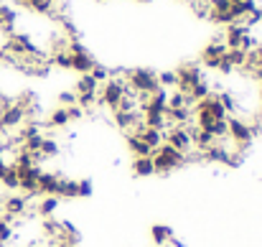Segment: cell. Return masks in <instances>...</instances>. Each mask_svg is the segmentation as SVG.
<instances>
[{
  "mask_svg": "<svg viewBox=\"0 0 262 247\" xmlns=\"http://www.w3.org/2000/svg\"><path fill=\"white\" fill-rule=\"evenodd\" d=\"M122 82L133 94H153L158 89V74L153 69H127Z\"/></svg>",
  "mask_w": 262,
  "mask_h": 247,
  "instance_id": "obj_1",
  "label": "cell"
},
{
  "mask_svg": "<svg viewBox=\"0 0 262 247\" xmlns=\"http://www.w3.org/2000/svg\"><path fill=\"white\" fill-rule=\"evenodd\" d=\"M150 161H153V166H156V173H168V171L181 168V166L186 163V156L163 143V146H158V148L150 153Z\"/></svg>",
  "mask_w": 262,
  "mask_h": 247,
  "instance_id": "obj_2",
  "label": "cell"
},
{
  "mask_svg": "<svg viewBox=\"0 0 262 247\" xmlns=\"http://www.w3.org/2000/svg\"><path fill=\"white\" fill-rule=\"evenodd\" d=\"M125 92H127V87L122 79H107V82L99 87V92H97V97H99V105H104V107H110L112 112L117 110V105H120V99L125 97Z\"/></svg>",
  "mask_w": 262,
  "mask_h": 247,
  "instance_id": "obj_3",
  "label": "cell"
},
{
  "mask_svg": "<svg viewBox=\"0 0 262 247\" xmlns=\"http://www.w3.org/2000/svg\"><path fill=\"white\" fill-rule=\"evenodd\" d=\"M176 79H178V87H176V89H181V92L188 94V89H191L193 84L201 82L204 74H201V67H199V64H181V67L176 69Z\"/></svg>",
  "mask_w": 262,
  "mask_h": 247,
  "instance_id": "obj_4",
  "label": "cell"
},
{
  "mask_svg": "<svg viewBox=\"0 0 262 247\" xmlns=\"http://www.w3.org/2000/svg\"><path fill=\"white\" fill-rule=\"evenodd\" d=\"M166 146L176 148L178 153H188L193 148V138L188 133V128H166Z\"/></svg>",
  "mask_w": 262,
  "mask_h": 247,
  "instance_id": "obj_5",
  "label": "cell"
},
{
  "mask_svg": "<svg viewBox=\"0 0 262 247\" xmlns=\"http://www.w3.org/2000/svg\"><path fill=\"white\" fill-rule=\"evenodd\" d=\"M224 54H227V44H224V38L219 36V38H214V41L201 51V64H204L206 69H216Z\"/></svg>",
  "mask_w": 262,
  "mask_h": 247,
  "instance_id": "obj_6",
  "label": "cell"
},
{
  "mask_svg": "<svg viewBox=\"0 0 262 247\" xmlns=\"http://www.w3.org/2000/svg\"><path fill=\"white\" fill-rule=\"evenodd\" d=\"M67 54H69V69H74L79 74H89L92 67L97 64L87 49H82V51H67Z\"/></svg>",
  "mask_w": 262,
  "mask_h": 247,
  "instance_id": "obj_7",
  "label": "cell"
},
{
  "mask_svg": "<svg viewBox=\"0 0 262 247\" xmlns=\"http://www.w3.org/2000/svg\"><path fill=\"white\" fill-rule=\"evenodd\" d=\"M247 33H250V28H247L245 23H229L222 38H224L227 49H239V46H242V41L247 38Z\"/></svg>",
  "mask_w": 262,
  "mask_h": 247,
  "instance_id": "obj_8",
  "label": "cell"
},
{
  "mask_svg": "<svg viewBox=\"0 0 262 247\" xmlns=\"http://www.w3.org/2000/svg\"><path fill=\"white\" fill-rule=\"evenodd\" d=\"M61 178H64V176H59V173L41 171V178H38V194H43V196H59Z\"/></svg>",
  "mask_w": 262,
  "mask_h": 247,
  "instance_id": "obj_9",
  "label": "cell"
},
{
  "mask_svg": "<svg viewBox=\"0 0 262 247\" xmlns=\"http://www.w3.org/2000/svg\"><path fill=\"white\" fill-rule=\"evenodd\" d=\"M125 138H127V148H130V153H133L135 158H140V156H150V153H153V151L145 146V140H143L140 133H125Z\"/></svg>",
  "mask_w": 262,
  "mask_h": 247,
  "instance_id": "obj_10",
  "label": "cell"
},
{
  "mask_svg": "<svg viewBox=\"0 0 262 247\" xmlns=\"http://www.w3.org/2000/svg\"><path fill=\"white\" fill-rule=\"evenodd\" d=\"M69 122H72V120H69L67 107H56V110H51V112H49V117H46V128H51V130L67 128Z\"/></svg>",
  "mask_w": 262,
  "mask_h": 247,
  "instance_id": "obj_11",
  "label": "cell"
},
{
  "mask_svg": "<svg viewBox=\"0 0 262 247\" xmlns=\"http://www.w3.org/2000/svg\"><path fill=\"white\" fill-rule=\"evenodd\" d=\"M59 204H61V199H59V196H43V199L33 207V212H36L38 217H43V219H46V217H54V212L59 209Z\"/></svg>",
  "mask_w": 262,
  "mask_h": 247,
  "instance_id": "obj_12",
  "label": "cell"
},
{
  "mask_svg": "<svg viewBox=\"0 0 262 247\" xmlns=\"http://www.w3.org/2000/svg\"><path fill=\"white\" fill-rule=\"evenodd\" d=\"M133 173L140 176V178H148L156 173V166L150 161V156H140V158H133Z\"/></svg>",
  "mask_w": 262,
  "mask_h": 247,
  "instance_id": "obj_13",
  "label": "cell"
},
{
  "mask_svg": "<svg viewBox=\"0 0 262 247\" xmlns=\"http://www.w3.org/2000/svg\"><path fill=\"white\" fill-rule=\"evenodd\" d=\"M140 135H143V140H145V146H148L150 151H156V148L163 146V140H166V133H163V130H156V128H143Z\"/></svg>",
  "mask_w": 262,
  "mask_h": 247,
  "instance_id": "obj_14",
  "label": "cell"
},
{
  "mask_svg": "<svg viewBox=\"0 0 262 247\" xmlns=\"http://www.w3.org/2000/svg\"><path fill=\"white\" fill-rule=\"evenodd\" d=\"M18 3L26 5L28 10H33V13H41V15L54 13V0H18Z\"/></svg>",
  "mask_w": 262,
  "mask_h": 247,
  "instance_id": "obj_15",
  "label": "cell"
},
{
  "mask_svg": "<svg viewBox=\"0 0 262 247\" xmlns=\"http://www.w3.org/2000/svg\"><path fill=\"white\" fill-rule=\"evenodd\" d=\"M150 237H153V242H156L158 247H166L168 245V240L173 237V230L166 227V224H156V227L150 230Z\"/></svg>",
  "mask_w": 262,
  "mask_h": 247,
  "instance_id": "obj_16",
  "label": "cell"
},
{
  "mask_svg": "<svg viewBox=\"0 0 262 247\" xmlns=\"http://www.w3.org/2000/svg\"><path fill=\"white\" fill-rule=\"evenodd\" d=\"M178 107H188V110H191L188 94L181 92V89H171V92H168V107H166V110H178Z\"/></svg>",
  "mask_w": 262,
  "mask_h": 247,
  "instance_id": "obj_17",
  "label": "cell"
},
{
  "mask_svg": "<svg viewBox=\"0 0 262 247\" xmlns=\"http://www.w3.org/2000/svg\"><path fill=\"white\" fill-rule=\"evenodd\" d=\"M74 196H79V181H74V178H61L59 199H74Z\"/></svg>",
  "mask_w": 262,
  "mask_h": 247,
  "instance_id": "obj_18",
  "label": "cell"
},
{
  "mask_svg": "<svg viewBox=\"0 0 262 247\" xmlns=\"http://www.w3.org/2000/svg\"><path fill=\"white\" fill-rule=\"evenodd\" d=\"M74 92L77 94H84V92H99V84L92 79V74H82L77 84H74Z\"/></svg>",
  "mask_w": 262,
  "mask_h": 247,
  "instance_id": "obj_19",
  "label": "cell"
},
{
  "mask_svg": "<svg viewBox=\"0 0 262 247\" xmlns=\"http://www.w3.org/2000/svg\"><path fill=\"white\" fill-rule=\"evenodd\" d=\"M224 56H227V61H229L234 69H242V67H245V61H247V54H245L242 49H227V54H224Z\"/></svg>",
  "mask_w": 262,
  "mask_h": 247,
  "instance_id": "obj_20",
  "label": "cell"
},
{
  "mask_svg": "<svg viewBox=\"0 0 262 247\" xmlns=\"http://www.w3.org/2000/svg\"><path fill=\"white\" fill-rule=\"evenodd\" d=\"M56 153H59V143H56L54 138L43 135V143H41V151H38V156H41V158H51V156H56Z\"/></svg>",
  "mask_w": 262,
  "mask_h": 247,
  "instance_id": "obj_21",
  "label": "cell"
},
{
  "mask_svg": "<svg viewBox=\"0 0 262 247\" xmlns=\"http://www.w3.org/2000/svg\"><path fill=\"white\" fill-rule=\"evenodd\" d=\"M158 87H161V89H166V92L176 89V87H178L176 72H161V74H158Z\"/></svg>",
  "mask_w": 262,
  "mask_h": 247,
  "instance_id": "obj_22",
  "label": "cell"
},
{
  "mask_svg": "<svg viewBox=\"0 0 262 247\" xmlns=\"http://www.w3.org/2000/svg\"><path fill=\"white\" fill-rule=\"evenodd\" d=\"M59 102H61V107L77 105V92H61V94H59Z\"/></svg>",
  "mask_w": 262,
  "mask_h": 247,
  "instance_id": "obj_23",
  "label": "cell"
},
{
  "mask_svg": "<svg viewBox=\"0 0 262 247\" xmlns=\"http://www.w3.org/2000/svg\"><path fill=\"white\" fill-rule=\"evenodd\" d=\"M79 196H92V181L89 178L79 181Z\"/></svg>",
  "mask_w": 262,
  "mask_h": 247,
  "instance_id": "obj_24",
  "label": "cell"
},
{
  "mask_svg": "<svg viewBox=\"0 0 262 247\" xmlns=\"http://www.w3.org/2000/svg\"><path fill=\"white\" fill-rule=\"evenodd\" d=\"M143 3H148V0H143Z\"/></svg>",
  "mask_w": 262,
  "mask_h": 247,
  "instance_id": "obj_25",
  "label": "cell"
}]
</instances>
